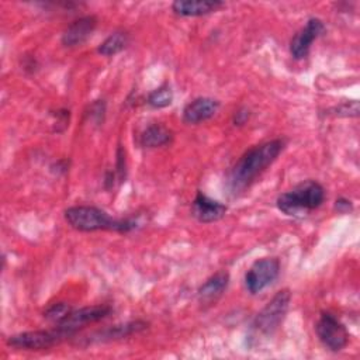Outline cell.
Returning a JSON list of instances; mask_svg holds the SVG:
<instances>
[{"label":"cell","mask_w":360,"mask_h":360,"mask_svg":"<svg viewBox=\"0 0 360 360\" xmlns=\"http://www.w3.org/2000/svg\"><path fill=\"white\" fill-rule=\"evenodd\" d=\"M172 138H173V134L169 128L159 124H152L146 127L141 134L139 143L143 148H158V146H165L170 143Z\"/></svg>","instance_id":"2e32d148"},{"label":"cell","mask_w":360,"mask_h":360,"mask_svg":"<svg viewBox=\"0 0 360 360\" xmlns=\"http://www.w3.org/2000/svg\"><path fill=\"white\" fill-rule=\"evenodd\" d=\"M172 101H173V91L167 84H163L155 89L148 96V104L153 108H165L170 105Z\"/></svg>","instance_id":"ac0fdd59"},{"label":"cell","mask_w":360,"mask_h":360,"mask_svg":"<svg viewBox=\"0 0 360 360\" xmlns=\"http://www.w3.org/2000/svg\"><path fill=\"white\" fill-rule=\"evenodd\" d=\"M97 27V18L94 15H83L68 25L62 35V44L68 48H73L86 42Z\"/></svg>","instance_id":"8fae6325"},{"label":"cell","mask_w":360,"mask_h":360,"mask_svg":"<svg viewBox=\"0 0 360 360\" xmlns=\"http://www.w3.org/2000/svg\"><path fill=\"white\" fill-rule=\"evenodd\" d=\"M224 6L219 0H176L172 10L181 17H200L217 11Z\"/></svg>","instance_id":"5bb4252c"},{"label":"cell","mask_w":360,"mask_h":360,"mask_svg":"<svg viewBox=\"0 0 360 360\" xmlns=\"http://www.w3.org/2000/svg\"><path fill=\"white\" fill-rule=\"evenodd\" d=\"M284 139L277 138L246 150L233 165L229 173V191L232 194H239L249 188L252 183L277 159V156L284 149Z\"/></svg>","instance_id":"6da1fadb"},{"label":"cell","mask_w":360,"mask_h":360,"mask_svg":"<svg viewBox=\"0 0 360 360\" xmlns=\"http://www.w3.org/2000/svg\"><path fill=\"white\" fill-rule=\"evenodd\" d=\"M229 284V273L218 271L208 277L198 288L197 295L201 304H212L215 302L228 288Z\"/></svg>","instance_id":"9a60e30c"},{"label":"cell","mask_w":360,"mask_h":360,"mask_svg":"<svg viewBox=\"0 0 360 360\" xmlns=\"http://www.w3.org/2000/svg\"><path fill=\"white\" fill-rule=\"evenodd\" d=\"M129 44V34L124 30L111 32L97 48V52L103 56H114L124 51Z\"/></svg>","instance_id":"e0dca14e"},{"label":"cell","mask_w":360,"mask_h":360,"mask_svg":"<svg viewBox=\"0 0 360 360\" xmlns=\"http://www.w3.org/2000/svg\"><path fill=\"white\" fill-rule=\"evenodd\" d=\"M146 328H148V322H145V321H139V319L138 321H131V322H127V323L114 325V326H110L107 329L98 330V332L93 333L91 336H89L87 342L93 343V342L118 340V339H122V338H128L134 333L142 332Z\"/></svg>","instance_id":"4fadbf2b"},{"label":"cell","mask_w":360,"mask_h":360,"mask_svg":"<svg viewBox=\"0 0 360 360\" xmlns=\"http://www.w3.org/2000/svg\"><path fill=\"white\" fill-rule=\"evenodd\" d=\"M72 307L66 302H56V304H52L51 307H48L45 311H44V318L55 325H58L59 322H62L70 312H72Z\"/></svg>","instance_id":"d6986e66"},{"label":"cell","mask_w":360,"mask_h":360,"mask_svg":"<svg viewBox=\"0 0 360 360\" xmlns=\"http://www.w3.org/2000/svg\"><path fill=\"white\" fill-rule=\"evenodd\" d=\"M280 262L276 257L256 260L245 273V287L250 294H257L278 277Z\"/></svg>","instance_id":"52a82bcc"},{"label":"cell","mask_w":360,"mask_h":360,"mask_svg":"<svg viewBox=\"0 0 360 360\" xmlns=\"http://www.w3.org/2000/svg\"><path fill=\"white\" fill-rule=\"evenodd\" d=\"M226 205L222 202L210 198L204 193L198 191L191 204L193 217L202 224H210L221 219L226 212Z\"/></svg>","instance_id":"30bf717a"},{"label":"cell","mask_w":360,"mask_h":360,"mask_svg":"<svg viewBox=\"0 0 360 360\" xmlns=\"http://www.w3.org/2000/svg\"><path fill=\"white\" fill-rule=\"evenodd\" d=\"M219 101L211 97H197L183 110V121L186 124H200L217 114Z\"/></svg>","instance_id":"7c38bea8"},{"label":"cell","mask_w":360,"mask_h":360,"mask_svg":"<svg viewBox=\"0 0 360 360\" xmlns=\"http://www.w3.org/2000/svg\"><path fill=\"white\" fill-rule=\"evenodd\" d=\"M335 210L340 214H347L353 210V205H352V201L347 200V198H338L336 202H335Z\"/></svg>","instance_id":"44dd1931"},{"label":"cell","mask_w":360,"mask_h":360,"mask_svg":"<svg viewBox=\"0 0 360 360\" xmlns=\"http://www.w3.org/2000/svg\"><path fill=\"white\" fill-rule=\"evenodd\" d=\"M66 339H69V336L62 329L55 326L53 329L48 330H28L15 333L7 339V345L21 350H46Z\"/></svg>","instance_id":"5b68a950"},{"label":"cell","mask_w":360,"mask_h":360,"mask_svg":"<svg viewBox=\"0 0 360 360\" xmlns=\"http://www.w3.org/2000/svg\"><path fill=\"white\" fill-rule=\"evenodd\" d=\"M325 201V188L315 180H304L277 197V208L290 217L308 215Z\"/></svg>","instance_id":"3957f363"},{"label":"cell","mask_w":360,"mask_h":360,"mask_svg":"<svg viewBox=\"0 0 360 360\" xmlns=\"http://www.w3.org/2000/svg\"><path fill=\"white\" fill-rule=\"evenodd\" d=\"M291 301L290 290L284 288L277 291L273 298L257 312L252 322V332L255 336L269 338L283 323Z\"/></svg>","instance_id":"277c9868"},{"label":"cell","mask_w":360,"mask_h":360,"mask_svg":"<svg viewBox=\"0 0 360 360\" xmlns=\"http://www.w3.org/2000/svg\"><path fill=\"white\" fill-rule=\"evenodd\" d=\"M249 118V110L248 108H240L235 112V125H242L246 120Z\"/></svg>","instance_id":"7402d4cb"},{"label":"cell","mask_w":360,"mask_h":360,"mask_svg":"<svg viewBox=\"0 0 360 360\" xmlns=\"http://www.w3.org/2000/svg\"><path fill=\"white\" fill-rule=\"evenodd\" d=\"M111 312H112V308L110 305L83 307L79 309H72V312L62 322H59L55 326H58L69 338H72L79 332V329L84 328L89 323H94V322H98V321L107 318Z\"/></svg>","instance_id":"ba28073f"},{"label":"cell","mask_w":360,"mask_h":360,"mask_svg":"<svg viewBox=\"0 0 360 360\" xmlns=\"http://www.w3.org/2000/svg\"><path fill=\"white\" fill-rule=\"evenodd\" d=\"M66 222L76 231H115L129 232L136 226L132 219H115L104 210L94 205H73L65 210Z\"/></svg>","instance_id":"7a4b0ae2"},{"label":"cell","mask_w":360,"mask_h":360,"mask_svg":"<svg viewBox=\"0 0 360 360\" xmlns=\"http://www.w3.org/2000/svg\"><path fill=\"white\" fill-rule=\"evenodd\" d=\"M315 332L321 343L330 352H340L349 343L346 326L330 312H321L315 325Z\"/></svg>","instance_id":"8992f818"},{"label":"cell","mask_w":360,"mask_h":360,"mask_svg":"<svg viewBox=\"0 0 360 360\" xmlns=\"http://www.w3.org/2000/svg\"><path fill=\"white\" fill-rule=\"evenodd\" d=\"M336 115H343V117H357L359 115V103L352 101V103H343L338 107H335Z\"/></svg>","instance_id":"ffe728a7"},{"label":"cell","mask_w":360,"mask_h":360,"mask_svg":"<svg viewBox=\"0 0 360 360\" xmlns=\"http://www.w3.org/2000/svg\"><path fill=\"white\" fill-rule=\"evenodd\" d=\"M325 32V24L322 20L312 17L307 21V24L292 37L290 42V53L294 59H304L312 42Z\"/></svg>","instance_id":"9c48e42d"}]
</instances>
